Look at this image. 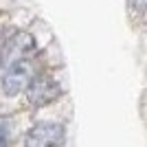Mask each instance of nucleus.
Listing matches in <instances>:
<instances>
[{
  "mask_svg": "<svg viewBox=\"0 0 147 147\" xmlns=\"http://www.w3.org/2000/svg\"><path fill=\"white\" fill-rule=\"evenodd\" d=\"M61 94V88L51 77H35L26 88V97L33 105H46Z\"/></svg>",
  "mask_w": 147,
  "mask_h": 147,
  "instance_id": "20e7f679",
  "label": "nucleus"
},
{
  "mask_svg": "<svg viewBox=\"0 0 147 147\" xmlns=\"http://www.w3.org/2000/svg\"><path fill=\"white\" fill-rule=\"evenodd\" d=\"M35 51V42L29 33H16V35L9 40V42L2 46V55H0V61L2 66H11L20 59H29L31 53Z\"/></svg>",
  "mask_w": 147,
  "mask_h": 147,
  "instance_id": "7ed1b4c3",
  "label": "nucleus"
},
{
  "mask_svg": "<svg viewBox=\"0 0 147 147\" xmlns=\"http://www.w3.org/2000/svg\"><path fill=\"white\" fill-rule=\"evenodd\" d=\"M66 138V129L59 123H37L26 134V147H59Z\"/></svg>",
  "mask_w": 147,
  "mask_h": 147,
  "instance_id": "f03ea898",
  "label": "nucleus"
},
{
  "mask_svg": "<svg viewBox=\"0 0 147 147\" xmlns=\"http://www.w3.org/2000/svg\"><path fill=\"white\" fill-rule=\"evenodd\" d=\"M0 147H7V129L0 125Z\"/></svg>",
  "mask_w": 147,
  "mask_h": 147,
  "instance_id": "39448f33",
  "label": "nucleus"
},
{
  "mask_svg": "<svg viewBox=\"0 0 147 147\" xmlns=\"http://www.w3.org/2000/svg\"><path fill=\"white\" fill-rule=\"evenodd\" d=\"M35 79V66L33 61L29 59H20L16 64L5 68V75H2V92L7 97H16L22 90L29 88V84Z\"/></svg>",
  "mask_w": 147,
  "mask_h": 147,
  "instance_id": "f257e3e1",
  "label": "nucleus"
}]
</instances>
